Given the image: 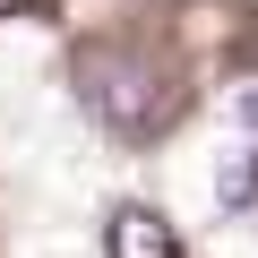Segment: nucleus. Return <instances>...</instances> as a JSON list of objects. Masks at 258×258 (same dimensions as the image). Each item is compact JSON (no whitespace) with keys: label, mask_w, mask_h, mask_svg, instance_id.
<instances>
[{"label":"nucleus","mask_w":258,"mask_h":258,"mask_svg":"<svg viewBox=\"0 0 258 258\" xmlns=\"http://www.w3.org/2000/svg\"><path fill=\"white\" fill-rule=\"evenodd\" d=\"M78 86H86V103L120 129V138H147V129H155V112H164V78L138 60V52H86L78 60Z\"/></svg>","instance_id":"nucleus-1"},{"label":"nucleus","mask_w":258,"mask_h":258,"mask_svg":"<svg viewBox=\"0 0 258 258\" xmlns=\"http://www.w3.org/2000/svg\"><path fill=\"white\" fill-rule=\"evenodd\" d=\"M103 249H112V258H181V241H172V224H164L155 207H120L112 232H103Z\"/></svg>","instance_id":"nucleus-2"},{"label":"nucleus","mask_w":258,"mask_h":258,"mask_svg":"<svg viewBox=\"0 0 258 258\" xmlns=\"http://www.w3.org/2000/svg\"><path fill=\"white\" fill-rule=\"evenodd\" d=\"M249 198H258V147H241V155H224V164H215V207H224V215H241Z\"/></svg>","instance_id":"nucleus-3"},{"label":"nucleus","mask_w":258,"mask_h":258,"mask_svg":"<svg viewBox=\"0 0 258 258\" xmlns=\"http://www.w3.org/2000/svg\"><path fill=\"white\" fill-rule=\"evenodd\" d=\"M241 120H249V129H258V86H249V95H241Z\"/></svg>","instance_id":"nucleus-4"},{"label":"nucleus","mask_w":258,"mask_h":258,"mask_svg":"<svg viewBox=\"0 0 258 258\" xmlns=\"http://www.w3.org/2000/svg\"><path fill=\"white\" fill-rule=\"evenodd\" d=\"M9 9H35V0H0V18H9Z\"/></svg>","instance_id":"nucleus-5"}]
</instances>
